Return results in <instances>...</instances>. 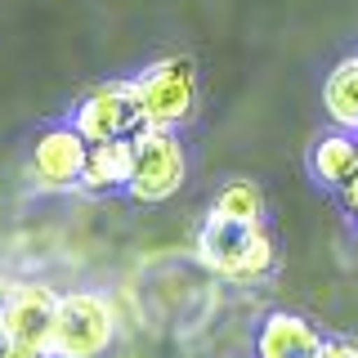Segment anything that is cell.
<instances>
[{"instance_id": "14", "label": "cell", "mask_w": 358, "mask_h": 358, "mask_svg": "<svg viewBox=\"0 0 358 358\" xmlns=\"http://www.w3.org/2000/svg\"><path fill=\"white\" fill-rule=\"evenodd\" d=\"M322 358H358V341H345V336L322 341Z\"/></svg>"}, {"instance_id": "3", "label": "cell", "mask_w": 358, "mask_h": 358, "mask_svg": "<svg viewBox=\"0 0 358 358\" xmlns=\"http://www.w3.org/2000/svg\"><path fill=\"white\" fill-rule=\"evenodd\" d=\"M117 341V313L99 291H72L59 296L50 354L54 358H103Z\"/></svg>"}, {"instance_id": "15", "label": "cell", "mask_w": 358, "mask_h": 358, "mask_svg": "<svg viewBox=\"0 0 358 358\" xmlns=\"http://www.w3.org/2000/svg\"><path fill=\"white\" fill-rule=\"evenodd\" d=\"M9 358H54V354L41 350V345H14V350H9Z\"/></svg>"}, {"instance_id": "10", "label": "cell", "mask_w": 358, "mask_h": 358, "mask_svg": "<svg viewBox=\"0 0 358 358\" xmlns=\"http://www.w3.org/2000/svg\"><path fill=\"white\" fill-rule=\"evenodd\" d=\"M309 171L322 188H341L350 175H358V130H341L322 134L309 152Z\"/></svg>"}, {"instance_id": "6", "label": "cell", "mask_w": 358, "mask_h": 358, "mask_svg": "<svg viewBox=\"0 0 358 358\" xmlns=\"http://www.w3.org/2000/svg\"><path fill=\"white\" fill-rule=\"evenodd\" d=\"M54 313H59V291L45 282H14L0 296V322H5L14 345H41L50 350Z\"/></svg>"}, {"instance_id": "8", "label": "cell", "mask_w": 358, "mask_h": 358, "mask_svg": "<svg viewBox=\"0 0 358 358\" xmlns=\"http://www.w3.org/2000/svg\"><path fill=\"white\" fill-rule=\"evenodd\" d=\"M255 358H322V336L300 313H268L255 336Z\"/></svg>"}, {"instance_id": "1", "label": "cell", "mask_w": 358, "mask_h": 358, "mask_svg": "<svg viewBox=\"0 0 358 358\" xmlns=\"http://www.w3.org/2000/svg\"><path fill=\"white\" fill-rule=\"evenodd\" d=\"M197 255L210 273L229 278V282H255L273 268V238H268L264 220H233L210 210L197 233Z\"/></svg>"}, {"instance_id": "9", "label": "cell", "mask_w": 358, "mask_h": 358, "mask_svg": "<svg viewBox=\"0 0 358 358\" xmlns=\"http://www.w3.org/2000/svg\"><path fill=\"white\" fill-rule=\"evenodd\" d=\"M130 166H134V139L117 134V139H90L85 166H81V188L85 193H126L130 184Z\"/></svg>"}, {"instance_id": "4", "label": "cell", "mask_w": 358, "mask_h": 358, "mask_svg": "<svg viewBox=\"0 0 358 358\" xmlns=\"http://www.w3.org/2000/svg\"><path fill=\"white\" fill-rule=\"evenodd\" d=\"M134 99H139L143 121L152 126H179V121L193 117L197 108V67L184 54H171V59H157L148 63L139 76H130Z\"/></svg>"}, {"instance_id": "12", "label": "cell", "mask_w": 358, "mask_h": 358, "mask_svg": "<svg viewBox=\"0 0 358 358\" xmlns=\"http://www.w3.org/2000/svg\"><path fill=\"white\" fill-rule=\"evenodd\" d=\"M220 215H233V220H264V193L260 184H251V179H233V184H224L215 193V206Z\"/></svg>"}, {"instance_id": "13", "label": "cell", "mask_w": 358, "mask_h": 358, "mask_svg": "<svg viewBox=\"0 0 358 358\" xmlns=\"http://www.w3.org/2000/svg\"><path fill=\"white\" fill-rule=\"evenodd\" d=\"M336 197H341V210L345 215H354L358 220V175H350L341 188H336Z\"/></svg>"}, {"instance_id": "2", "label": "cell", "mask_w": 358, "mask_h": 358, "mask_svg": "<svg viewBox=\"0 0 358 358\" xmlns=\"http://www.w3.org/2000/svg\"><path fill=\"white\" fill-rule=\"evenodd\" d=\"M130 139H134V166H130V184H126L130 201L157 206V201L175 197L188 179V157H184V143L175 139V130L143 121Z\"/></svg>"}, {"instance_id": "5", "label": "cell", "mask_w": 358, "mask_h": 358, "mask_svg": "<svg viewBox=\"0 0 358 358\" xmlns=\"http://www.w3.org/2000/svg\"><path fill=\"white\" fill-rule=\"evenodd\" d=\"M85 148L90 139L76 126H50L31 143V184L45 193H67V188H81V166H85Z\"/></svg>"}, {"instance_id": "7", "label": "cell", "mask_w": 358, "mask_h": 358, "mask_svg": "<svg viewBox=\"0 0 358 358\" xmlns=\"http://www.w3.org/2000/svg\"><path fill=\"white\" fill-rule=\"evenodd\" d=\"M72 126L85 134V139H117V134H134L143 126V112H139V99H134V85L130 81H112V85H99L94 94H85L76 103V117Z\"/></svg>"}, {"instance_id": "16", "label": "cell", "mask_w": 358, "mask_h": 358, "mask_svg": "<svg viewBox=\"0 0 358 358\" xmlns=\"http://www.w3.org/2000/svg\"><path fill=\"white\" fill-rule=\"evenodd\" d=\"M9 350H14V341H9V331H5V322H0V358H9Z\"/></svg>"}, {"instance_id": "11", "label": "cell", "mask_w": 358, "mask_h": 358, "mask_svg": "<svg viewBox=\"0 0 358 358\" xmlns=\"http://www.w3.org/2000/svg\"><path fill=\"white\" fill-rule=\"evenodd\" d=\"M322 108L341 130H358V54L341 59L322 85Z\"/></svg>"}]
</instances>
